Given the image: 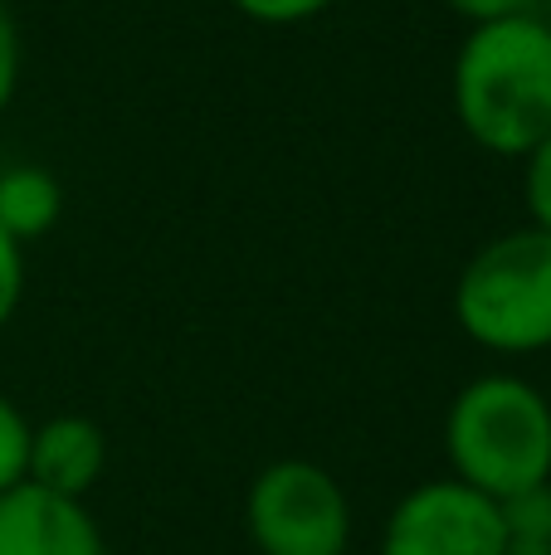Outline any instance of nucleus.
I'll return each mask as SVG.
<instances>
[{
  "label": "nucleus",
  "instance_id": "obj_8",
  "mask_svg": "<svg viewBox=\"0 0 551 555\" xmlns=\"http://www.w3.org/2000/svg\"><path fill=\"white\" fill-rule=\"evenodd\" d=\"M64 215V191L44 166H10L0 176V230L20 244L44 240Z\"/></svg>",
  "mask_w": 551,
  "mask_h": 555
},
{
  "label": "nucleus",
  "instance_id": "obj_13",
  "mask_svg": "<svg viewBox=\"0 0 551 555\" xmlns=\"http://www.w3.org/2000/svg\"><path fill=\"white\" fill-rule=\"evenodd\" d=\"M20 297H25V244L0 230V332L20 312Z\"/></svg>",
  "mask_w": 551,
  "mask_h": 555
},
{
  "label": "nucleus",
  "instance_id": "obj_16",
  "mask_svg": "<svg viewBox=\"0 0 551 555\" xmlns=\"http://www.w3.org/2000/svg\"><path fill=\"white\" fill-rule=\"evenodd\" d=\"M542 20H547V29H551V0H547V15Z\"/></svg>",
  "mask_w": 551,
  "mask_h": 555
},
{
  "label": "nucleus",
  "instance_id": "obj_5",
  "mask_svg": "<svg viewBox=\"0 0 551 555\" xmlns=\"http://www.w3.org/2000/svg\"><path fill=\"white\" fill-rule=\"evenodd\" d=\"M376 555H503L498 502L459 478L420 482L390 507Z\"/></svg>",
  "mask_w": 551,
  "mask_h": 555
},
{
  "label": "nucleus",
  "instance_id": "obj_3",
  "mask_svg": "<svg viewBox=\"0 0 551 555\" xmlns=\"http://www.w3.org/2000/svg\"><path fill=\"white\" fill-rule=\"evenodd\" d=\"M454 322L474 346L533 356L551 346V234L527 224L488 240L454 283Z\"/></svg>",
  "mask_w": 551,
  "mask_h": 555
},
{
  "label": "nucleus",
  "instance_id": "obj_14",
  "mask_svg": "<svg viewBox=\"0 0 551 555\" xmlns=\"http://www.w3.org/2000/svg\"><path fill=\"white\" fill-rule=\"evenodd\" d=\"M15 83H20V29L15 15L5 10V0H0V113L15 98Z\"/></svg>",
  "mask_w": 551,
  "mask_h": 555
},
{
  "label": "nucleus",
  "instance_id": "obj_2",
  "mask_svg": "<svg viewBox=\"0 0 551 555\" xmlns=\"http://www.w3.org/2000/svg\"><path fill=\"white\" fill-rule=\"evenodd\" d=\"M445 453L464 488L503 502L551 482V400L523 375H478L445 414Z\"/></svg>",
  "mask_w": 551,
  "mask_h": 555
},
{
  "label": "nucleus",
  "instance_id": "obj_6",
  "mask_svg": "<svg viewBox=\"0 0 551 555\" xmlns=\"http://www.w3.org/2000/svg\"><path fill=\"white\" fill-rule=\"evenodd\" d=\"M0 555H107V541L84 498L20 482L0 492Z\"/></svg>",
  "mask_w": 551,
  "mask_h": 555
},
{
  "label": "nucleus",
  "instance_id": "obj_1",
  "mask_svg": "<svg viewBox=\"0 0 551 555\" xmlns=\"http://www.w3.org/2000/svg\"><path fill=\"white\" fill-rule=\"evenodd\" d=\"M454 117L474 146L523 162L551 132V29L537 15L469 25L449 74Z\"/></svg>",
  "mask_w": 551,
  "mask_h": 555
},
{
  "label": "nucleus",
  "instance_id": "obj_12",
  "mask_svg": "<svg viewBox=\"0 0 551 555\" xmlns=\"http://www.w3.org/2000/svg\"><path fill=\"white\" fill-rule=\"evenodd\" d=\"M230 5L254 25H303V20L332 10L337 0H230Z\"/></svg>",
  "mask_w": 551,
  "mask_h": 555
},
{
  "label": "nucleus",
  "instance_id": "obj_7",
  "mask_svg": "<svg viewBox=\"0 0 551 555\" xmlns=\"http://www.w3.org/2000/svg\"><path fill=\"white\" fill-rule=\"evenodd\" d=\"M107 468V434L88 414H54L29 434V478L59 498H88Z\"/></svg>",
  "mask_w": 551,
  "mask_h": 555
},
{
  "label": "nucleus",
  "instance_id": "obj_11",
  "mask_svg": "<svg viewBox=\"0 0 551 555\" xmlns=\"http://www.w3.org/2000/svg\"><path fill=\"white\" fill-rule=\"evenodd\" d=\"M523 195L537 230L551 234V132L523 156Z\"/></svg>",
  "mask_w": 551,
  "mask_h": 555
},
{
  "label": "nucleus",
  "instance_id": "obj_9",
  "mask_svg": "<svg viewBox=\"0 0 551 555\" xmlns=\"http://www.w3.org/2000/svg\"><path fill=\"white\" fill-rule=\"evenodd\" d=\"M503 555H551V482L498 502Z\"/></svg>",
  "mask_w": 551,
  "mask_h": 555
},
{
  "label": "nucleus",
  "instance_id": "obj_4",
  "mask_svg": "<svg viewBox=\"0 0 551 555\" xmlns=\"http://www.w3.org/2000/svg\"><path fill=\"white\" fill-rule=\"evenodd\" d=\"M244 521L259 555H347L351 502L322 463L279 459L249 482Z\"/></svg>",
  "mask_w": 551,
  "mask_h": 555
},
{
  "label": "nucleus",
  "instance_id": "obj_10",
  "mask_svg": "<svg viewBox=\"0 0 551 555\" xmlns=\"http://www.w3.org/2000/svg\"><path fill=\"white\" fill-rule=\"evenodd\" d=\"M29 434H35V424L20 414L15 400L0 395V492L29 478Z\"/></svg>",
  "mask_w": 551,
  "mask_h": 555
},
{
  "label": "nucleus",
  "instance_id": "obj_15",
  "mask_svg": "<svg viewBox=\"0 0 551 555\" xmlns=\"http://www.w3.org/2000/svg\"><path fill=\"white\" fill-rule=\"evenodd\" d=\"M454 15H464L469 25H488V20H513V15H533L537 0H445Z\"/></svg>",
  "mask_w": 551,
  "mask_h": 555
}]
</instances>
